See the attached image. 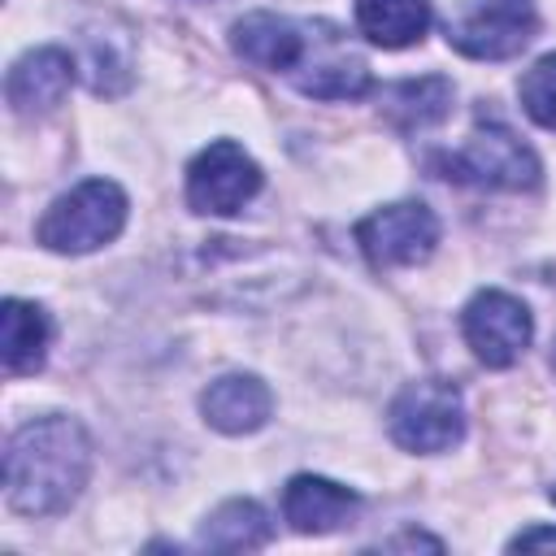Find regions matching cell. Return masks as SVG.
Returning <instances> with one entry per match:
<instances>
[{
  "instance_id": "obj_1",
  "label": "cell",
  "mask_w": 556,
  "mask_h": 556,
  "mask_svg": "<svg viewBox=\"0 0 556 556\" xmlns=\"http://www.w3.org/2000/svg\"><path fill=\"white\" fill-rule=\"evenodd\" d=\"M91 473V439L74 417L48 413L13 430L4 447V495L26 517L65 513Z\"/></svg>"
},
{
  "instance_id": "obj_2",
  "label": "cell",
  "mask_w": 556,
  "mask_h": 556,
  "mask_svg": "<svg viewBox=\"0 0 556 556\" xmlns=\"http://www.w3.org/2000/svg\"><path fill=\"white\" fill-rule=\"evenodd\" d=\"M122 226H126V191L109 178H87L48 204V213L35 226V239L48 252L83 256L113 243Z\"/></svg>"
},
{
  "instance_id": "obj_3",
  "label": "cell",
  "mask_w": 556,
  "mask_h": 556,
  "mask_svg": "<svg viewBox=\"0 0 556 556\" xmlns=\"http://www.w3.org/2000/svg\"><path fill=\"white\" fill-rule=\"evenodd\" d=\"M387 430L404 452H447L465 434V404L460 391L447 378H417L408 382L391 408H387Z\"/></svg>"
},
{
  "instance_id": "obj_4",
  "label": "cell",
  "mask_w": 556,
  "mask_h": 556,
  "mask_svg": "<svg viewBox=\"0 0 556 556\" xmlns=\"http://www.w3.org/2000/svg\"><path fill=\"white\" fill-rule=\"evenodd\" d=\"M443 178L491 187V191H530L539 182V156L500 122H478L456 156L443 161Z\"/></svg>"
},
{
  "instance_id": "obj_5",
  "label": "cell",
  "mask_w": 556,
  "mask_h": 556,
  "mask_svg": "<svg viewBox=\"0 0 556 556\" xmlns=\"http://www.w3.org/2000/svg\"><path fill=\"white\" fill-rule=\"evenodd\" d=\"M539 30L534 0H473L447 22V43L473 61H508Z\"/></svg>"
},
{
  "instance_id": "obj_6",
  "label": "cell",
  "mask_w": 556,
  "mask_h": 556,
  "mask_svg": "<svg viewBox=\"0 0 556 556\" xmlns=\"http://www.w3.org/2000/svg\"><path fill=\"white\" fill-rule=\"evenodd\" d=\"M261 191V165L230 139L208 143L187 169V204L195 213L230 217Z\"/></svg>"
},
{
  "instance_id": "obj_7",
  "label": "cell",
  "mask_w": 556,
  "mask_h": 556,
  "mask_svg": "<svg viewBox=\"0 0 556 556\" xmlns=\"http://www.w3.org/2000/svg\"><path fill=\"white\" fill-rule=\"evenodd\" d=\"M356 243L369 256V265L391 269V265H417L434 252L439 243V222L426 204L400 200L387 208H374L369 217L356 222Z\"/></svg>"
},
{
  "instance_id": "obj_8",
  "label": "cell",
  "mask_w": 556,
  "mask_h": 556,
  "mask_svg": "<svg viewBox=\"0 0 556 556\" xmlns=\"http://www.w3.org/2000/svg\"><path fill=\"white\" fill-rule=\"evenodd\" d=\"M460 330H465V343L473 348V356L491 369H508L526 348H530V334H534V317L530 308L508 295V291H478L465 313H460Z\"/></svg>"
},
{
  "instance_id": "obj_9",
  "label": "cell",
  "mask_w": 556,
  "mask_h": 556,
  "mask_svg": "<svg viewBox=\"0 0 556 556\" xmlns=\"http://www.w3.org/2000/svg\"><path fill=\"white\" fill-rule=\"evenodd\" d=\"M291 83L313 100H352L369 91V65L330 22H308V48Z\"/></svg>"
},
{
  "instance_id": "obj_10",
  "label": "cell",
  "mask_w": 556,
  "mask_h": 556,
  "mask_svg": "<svg viewBox=\"0 0 556 556\" xmlns=\"http://www.w3.org/2000/svg\"><path fill=\"white\" fill-rule=\"evenodd\" d=\"M74 87V56L65 48H35L26 56L13 61L9 78H4V96L13 104V113L22 117H39L52 113Z\"/></svg>"
},
{
  "instance_id": "obj_11",
  "label": "cell",
  "mask_w": 556,
  "mask_h": 556,
  "mask_svg": "<svg viewBox=\"0 0 556 556\" xmlns=\"http://www.w3.org/2000/svg\"><path fill=\"white\" fill-rule=\"evenodd\" d=\"M230 43L243 61L269 70V74H295L300 61H304V48H308V26L291 22V17H278V13H248L235 22L230 30Z\"/></svg>"
},
{
  "instance_id": "obj_12",
  "label": "cell",
  "mask_w": 556,
  "mask_h": 556,
  "mask_svg": "<svg viewBox=\"0 0 556 556\" xmlns=\"http://www.w3.org/2000/svg\"><path fill=\"white\" fill-rule=\"evenodd\" d=\"M200 413L222 434H252V430H261L269 421L274 395L256 374H222V378H213L204 387Z\"/></svg>"
},
{
  "instance_id": "obj_13",
  "label": "cell",
  "mask_w": 556,
  "mask_h": 556,
  "mask_svg": "<svg viewBox=\"0 0 556 556\" xmlns=\"http://www.w3.org/2000/svg\"><path fill=\"white\" fill-rule=\"evenodd\" d=\"M356 508H361L356 491H348V486H339L330 478H313V473H295L287 482V491H282V517L300 534H330Z\"/></svg>"
},
{
  "instance_id": "obj_14",
  "label": "cell",
  "mask_w": 556,
  "mask_h": 556,
  "mask_svg": "<svg viewBox=\"0 0 556 556\" xmlns=\"http://www.w3.org/2000/svg\"><path fill=\"white\" fill-rule=\"evenodd\" d=\"M52 321L30 300H4L0 308V361L9 374H35L48 356Z\"/></svg>"
},
{
  "instance_id": "obj_15",
  "label": "cell",
  "mask_w": 556,
  "mask_h": 556,
  "mask_svg": "<svg viewBox=\"0 0 556 556\" xmlns=\"http://www.w3.org/2000/svg\"><path fill=\"white\" fill-rule=\"evenodd\" d=\"M356 22L378 48H408L430 30L426 0H356Z\"/></svg>"
},
{
  "instance_id": "obj_16",
  "label": "cell",
  "mask_w": 556,
  "mask_h": 556,
  "mask_svg": "<svg viewBox=\"0 0 556 556\" xmlns=\"http://www.w3.org/2000/svg\"><path fill=\"white\" fill-rule=\"evenodd\" d=\"M269 543V517L256 500H226L200 526V547L208 552H252Z\"/></svg>"
},
{
  "instance_id": "obj_17",
  "label": "cell",
  "mask_w": 556,
  "mask_h": 556,
  "mask_svg": "<svg viewBox=\"0 0 556 556\" xmlns=\"http://www.w3.org/2000/svg\"><path fill=\"white\" fill-rule=\"evenodd\" d=\"M447 109H452V83L443 74L408 78V83H395V87L382 91V113L404 130L434 126V122L447 117Z\"/></svg>"
},
{
  "instance_id": "obj_18",
  "label": "cell",
  "mask_w": 556,
  "mask_h": 556,
  "mask_svg": "<svg viewBox=\"0 0 556 556\" xmlns=\"http://www.w3.org/2000/svg\"><path fill=\"white\" fill-rule=\"evenodd\" d=\"M521 109L539 122V126H547V130H556V52L552 56H539L526 74H521Z\"/></svg>"
},
{
  "instance_id": "obj_19",
  "label": "cell",
  "mask_w": 556,
  "mask_h": 556,
  "mask_svg": "<svg viewBox=\"0 0 556 556\" xmlns=\"http://www.w3.org/2000/svg\"><path fill=\"white\" fill-rule=\"evenodd\" d=\"M513 552H530V547H556V526H530V530H521L513 543H508Z\"/></svg>"
},
{
  "instance_id": "obj_20",
  "label": "cell",
  "mask_w": 556,
  "mask_h": 556,
  "mask_svg": "<svg viewBox=\"0 0 556 556\" xmlns=\"http://www.w3.org/2000/svg\"><path fill=\"white\" fill-rule=\"evenodd\" d=\"M552 500H556V486H552Z\"/></svg>"
},
{
  "instance_id": "obj_21",
  "label": "cell",
  "mask_w": 556,
  "mask_h": 556,
  "mask_svg": "<svg viewBox=\"0 0 556 556\" xmlns=\"http://www.w3.org/2000/svg\"><path fill=\"white\" fill-rule=\"evenodd\" d=\"M552 365H556V356H552Z\"/></svg>"
},
{
  "instance_id": "obj_22",
  "label": "cell",
  "mask_w": 556,
  "mask_h": 556,
  "mask_svg": "<svg viewBox=\"0 0 556 556\" xmlns=\"http://www.w3.org/2000/svg\"><path fill=\"white\" fill-rule=\"evenodd\" d=\"M195 4H200V0H195Z\"/></svg>"
}]
</instances>
